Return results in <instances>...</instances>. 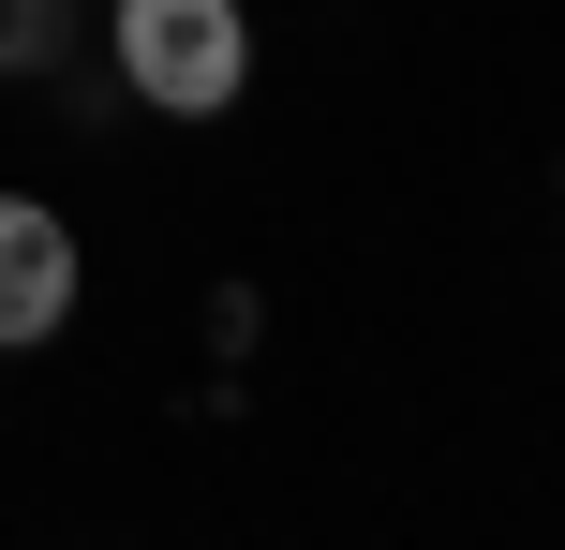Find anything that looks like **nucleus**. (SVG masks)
I'll list each match as a JSON object with an SVG mask.
<instances>
[{
	"label": "nucleus",
	"instance_id": "f257e3e1",
	"mask_svg": "<svg viewBox=\"0 0 565 550\" xmlns=\"http://www.w3.org/2000/svg\"><path fill=\"white\" fill-rule=\"evenodd\" d=\"M238 75H254V15L238 0H119V89H149L164 119L238 105Z\"/></svg>",
	"mask_w": 565,
	"mask_h": 550
},
{
	"label": "nucleus",
	"instance_id": "f03ea898",
	"mask_svg": "<svg viewBox=\"0 0 565 550\" xmlns=\"http://www.w3.org/2000/svg\"><path fill=\"white\" fill-rule=\"evenodd\" d=\"M60 313H75V224L0 194V343H45Z\"/></svg>",
	"mask_w": 565,
	"mask_h": 550
},
{
	"label": "nucleus",
	"instance_id": "7ed1b4c3",
	"mask_svg": "<svg viewBox=\"0 0 565 550\" xmlns=\"http://www.w3.org/2000/svg\"><path fill=\"white\" fill-rule=\"evenodd\" d=\"M60 60V0H0V75H45Z\"/></svg>",
	"mask_w": 565,
	"mask_h": 550
}]
</instances>
